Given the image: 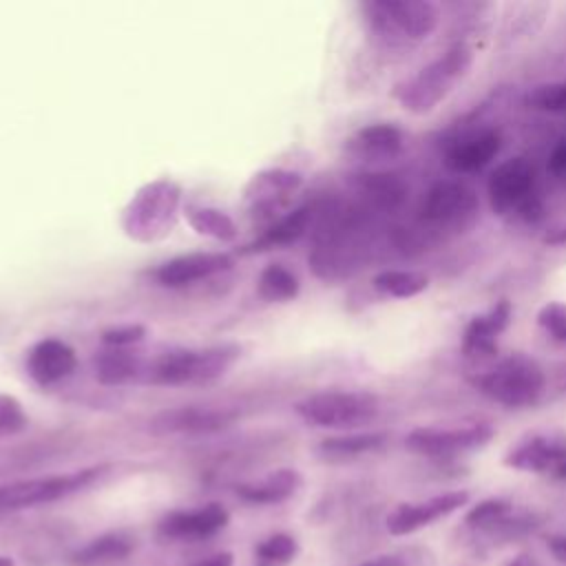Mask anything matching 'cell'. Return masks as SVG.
Returning a JSON list of instances; mask_svg holds the SVG:
<instances>
[{
  "label": "cell",
  "instance_id": "obj_1",
  "mask_svg": "<svg viewBox=\"0 0 566 566\" xmlns=\"http://www.w3.org/2000/svg\"><path fill=\"white\" fill-rule=\"evenodd\" d=\"M239 358L237 345H214L203 349H168L144 367L146 382L184 387L208 385L228 374Z\"/></svg>",
  "mask_w": 566,
  "mask_h": 566
},
{
  "label": "cell",
  "instance_id": "obj_2",
  "mask_svg": "<svg viewBox=\"0 0 566 566\" xmlns=\"http://www.w3.org/2000/svg\"><path fill=\"white\" fill-rule=\"evenodd\" d=\"M473 64V51L464 44L451 46L438 60L420 69V73L398 86L396 97L411 113L433 111L453 88V84L467 75Z\"/></svg>",
  "mask_w": 566,
  "mask_h": 566
},
{
  "label": "cell",
  "instance_id": "obj_3",
  "mask_svg": "<svg viewBox=\"0 0 566 566\" xmlns=\"http://www.w3.org/2000/svg\"><path fill=\"white\" fill-rule=\"evenodd\" d=\"M181 190L170 179H157L139 188L122 214L124 232L135 241H157L175 223Z\"/></svg>",
  "mask_w": 566,
  "mask_h": 566
},
{
  "label": "cell",
  "instance_id": "obj_4",
  "mask_svg": "<svg viewBox=\"0 0 566 566\" xmlns=\"http://www.w3.org/2000/svg\"><path fill=\"white\" fill-rule=\"evenodd\" d=\"M473 387L504 407H528L544 391V374L528 356L513 354L473 376Z\"/></svg>",
  "mask_w": 566,
  "mask_h": 566
},
{
  "label": "cell",
  "instance_id": "obj_5",
  "mask_svg": "<svg viewBox=\"0 0 566 566\" xmlns=\"http://www.w3.org/2000/svg\"><path fill=\"white\" fill-rule=\"evenodd\" d=\"M294 411L314 427L352 429L371 422L380 411V402L369 391L329 389L298 400Z\"/></svg>",
  "mask_w": 566,
  "mask_h": 566
},
{
  "label": "cell",
  "instance_id": "obj_6",
  "mask_svg": "<svg viewBox=\"0 0 566 566\" xmlns=\"http://www.w3.org/2000/svg\"><path fill=\"white\" fill-rule=\"evenodd\" d=\"M493 212L500 217H520L533 221L542 214V203L535 195V172L524 157L502 161L486 184Z\"/></svg>",
  "mask_w": 566,
  "mask_h": 566
},
{
  "label": "cell",
  "instance_id": "obj_7",
  "mask_svg": "<svg viewBox=\"0 0 566 566\" xmlns=\"http://www.w3.org/2000/svg\"><path fill=\"white\" fill-rule=\"evenodd\" d=\"M106 471L104 464L80 469L73 473H57V475H44V478H31L20 482H9L0 486V511H18L29 509L38 504H49L55 500H62L66 495H73L86 486H91L95 480L102 478Z\"/></svg>",
  "mask_w": 566,
  "mask_h": 566
},
{
  "label": "cell",
  "instance_id": "obj_8",
  "mask_svg": "<svg viewBox=\"0 0 566 566\" xmlns=\"http://www.w3.org/2000/svg\"><path fill=\"white\" fill-rule=\"evenodd\" d=\"M363 9L371 29L385 38L422 40L438 24V9L427 0H371Z\"/></svg>",
  "mask_w": 566,
  "mask_h": 566
},
{
  "label": "cell",
  "instance_id": "obj_9",
  "mask_svg": "<svg viewBox=\"0 0 566 566\" xmlns=\"http://www.w3.org/2000/svg\"><path fill=\"white\" fill-rule=\"evenodd\" d=\"M493 438V429L484 422L438 429V427H418L407 433L405 447L418 455L427 458H451L464 451L484 447Z\"/></svg>",
  "mask_w": 566,
  "mask_h": 566
},
{
  "label": "cell",
  "instance_id": "obj_10",
  "mask_svg": "<svg viewBox=\"0 0 566 566\" xmlns=\"http://www.w3.org/2000/svg\"><path fill=\"white\" fill-rule=\"evenodd\" d=\"M420 212L429 226L464 228L478 212V197L469 186L460 181H436L429 188Z\"/></svg>",
  "mask_w": 566,
  "mask_h": 566
},
{
  "label": "cell",
  "instance_id": "obj_11",
  "mask_svg": "<svg viewBox=\"0 0 566 566\" xmlns=\"http://www.w3.org/2000/svg\"><path fill=\"white\" fill-rule=\"evenodd\" d=\"M237 420V411L217 409L206 405H181L161 409L148 420V429L155 436H203L230 427Z\"/></svg>",
  "mask_w": 566,
  "mask_h": 566
},
{
  "label": "cell",
  "instance_id": "obj_12",
  "mask_svg": "<svg viewBox=\"0 0 566 566\" xmlns=\"http://www.w3.org/2000/svg\"><path fill=\"white\" fill-rule=\"evenodd\" d=\"M469 502V491H447L433 495L422 502H405L398 504L387 515V531L391 535H409L420 531L422 526L433 524L440 517L451 515L453 511L462 509Z\"/></svg>",
  "mask_w": 566,
  "mask_h": 566
},
{
  "label": "cell",
  "instance_id": "obj_13",
  "mask_svg": "<svg viewBox=\"0 0 566 566\" xmlns=\"http://www.w3.org/2000/svg\"><path fill=\"white\" fill-rule=\"evenodd\" d=\"M504 464L517 471L566 478V440L553 436H531L506 453Z\"/></svg>",
  "mask_w": 566,
  "mask_h": 566
},
{
  "label": "cell",
  "instance_id": "obj_14",
  "mask_svg": "<svg viewBox=\"0 0 566 566\" xmlns=\"http://www.w3.org/2000/svg\"><path fill=\"white\" fill-rule=\"evenodd\" d=\"M232 265V256L226 252H190L161 263L155 279L164 287H186L206 281Z\"/></svg>",
  "mask_w": 566,
  "mask_h": 566
},
{
  "label": "cell",
  "instance_id": "obj_15",
  "mask_svg": "<svg viewBox=\"0 0 566 566\" xmlns=\"http://www.w3.org/2000/svg\"><path fill=\"white\" fill-rule=\"evenodd\" d=\"M230 515L221 504H206L190 511H172L159 522V533L168 539H206L226 528Z\"/></svg>",
  "mask_w": 566,
  "mask_h": 566
},
{
  "label": "cell",
  "instance_id": "obj_16",
  "mask_svg": "<svg viewBox=\"0 0 566 566\" xmlns=\"http://www.w3.org/2000/svg\"><path fill=\"white\" fill-rule=\"evenodd\" d=\"M77 356L60 338H42L27 354V371L38 385H55L73 374Z\"/></svg>",
  "mask_w": 566,
  "mask_h": 566
},
{
  "label": "cell",
  "instance_id": "obj_17",
  "mask_svg": "<svg viewBox=\"0 0 566 566\" xmlns=\"http://www.w3.org/2000/svg\"><path fill=\"white\" fill-rule=\"evenodd\" d=\"M511 321V303L500 301L489 312L478 314L469 321L462 334V352L469 358L493 356L497 352V336L509 327Z\"/></svg>",
  "mask_w": 566,
  "mask_h": 566
},
{
  "label": "cell",
  "instance_id": "obj_18",
  "mask_svg": "<svg viewBox=\"0 0 566 566\" xmlns=\"http://www.w3.org/2000/svg\"><path fill=\"white\" fill-rule=\"evenodd\" d=\"M500 146H502L500 133L495 128H486L451 144L447 148L444 164L453 172H462V175L478 172L486 164H491V159L500 153Z\"/></svg>",
  "mask_w": 566,
  "mask_h": 566
},
{
  "label": "cell",
  "instance_id": "obj_19",
  "mask_svg": "<svg viewBox=\"0 0 566 566\" xmlns=\"http://www.w3.org/2000/svg\"><path fill=\"white\" fill-rule=\"evenodd\" d=\"M301 186V175L290 172V170H265L252 177L245 197L256 212L263 214H272L279 210V206H283L287 201V197Z\"/></svg>",
  "mask_w": 566,
  "mask_h": 566
},
{
  "label": "cell",
  "instance_id": "obj_20",
  "mask_svg": "<svg viewBox=\"0 0 566 566\" xmlns=\"http://www.w3.org/2000/svg\"><path fill=\"white\" fill-rule=\"evenodd\" d=\"M301 486V475L294 469H276L256 482L237 486L239 497L252 504H276L292 497Z\"/></svg>",
  "mask_w": 566,
  "mask_h": 566
},
{
  "label": "cell",
  "instance_id": "obj_21",
  "mask_svg": "<svg viewBox=\"0 0 566 566\" xmlns=\"http://www.w3.org/2000/svg\"><path fill=\"white\" fill-rule=\"evenodd\" d=\"M349 150L367 157V159H382L391 157L402 148V130L394 124H369L349 139Z\"/></svg>",
  "mask_w": 566,
  "mask_h": 566
},
{
  "label": "cell",
  "instance_id": "obj_22",
  "mask_svg": "<svg viewBox=\"0 0 566 566\" xmlns=\"http://www.w3.org/2000/svg\"><path fill=\"white\" fill-rule=\"evenodd\" d=\"M142 374V360L122 347H108L95 358V378L102 385H124Z\"/></svg>",
  "mask_w": 566,
  "mask_h": 566
},
{
  "label": "cell",
  "instance_id": "obj_23",
  "mask_svg": "<svg viewBox=\"0 0 566 566\" xmlns=\"http://www.w3.org/2000/svg\"><path fill=\"white\" fill-rule=\"evenodd\" d=\"M387 436L382 431H365V433H347L325 438L318 444V453L325 458H356L369 451H376L385 444Z\"/></svg>",
  "mask_w": 566,
  "mask_h": 566
},
{
  "label": "cell",
  "instance_id": "obj_24",
  "mask_svg": "<svg viewBox=\"0 0 566 566\" xmlns=\"http://www.w3.org/2000/svg\"><path fill=\"white\" fill-rule=\"evenodd\" d=\"M312 221V208L310 206H301L292 212H287L285 217H281L276 223H272L261 237L259 241H254V248H272V245H285L296 241L298 237L305 234V230L310 228Z\"/></svg>",
  "mask_w": 566,
  "mask_h": 566
},
{
  "label": "cell",
  "instance_id": "obj_25",
  "mask_svg": "<svg viewBox=\"0 0 566 566\" xmlns=\"http://www.w3.org/2000/svg\"><path fill=\"white\" fill-rule=\"evenodd\" d=\"M256 292L263 301L285 303L298 294V279L281 263H272L261 270L256 279Z\"/></svg>",
  "mask_w": 566,
  "mask_h": 566
},
{
  "label": "cell",
  "instance_id": "obj_26",
  "mask_svg": "<svg viewBox=\"0 0 566 566\" xmlns=\"http://www.w3.org/2000/svg\"><path fill=\"white\" fill-rule=\"evenodd\" d=\"M374 290L394 298H409L427 290L429 279L413 270H382L371 279Z\"/></svg>",
  "mask_w": 566,
  "mask_h": 566
},
{
  "label": "cell",
  "instance_id": "obj_27",
  "mask_svg": "<svg viewBox=\"0 0 566 566\" xmlns=\"http://www.w3.org/2000/svg\"><path fill=\"white\" fill-rule=\"evenodd\" d=\"M186 217H188V223L192 226V230L203 237H210L217 241H230L237 237V226L223 210L188 208Z\"/></svg>",
  "mask_w": 566,
  "mask_h": 566
},
{
  "label": "cell",
  "instance_id": "obj_28",
  "mask_svg": "<svg viewBox=\"0 0 566 566\" xmlns=\"http://www.w3.org/2000/svg\"><path fill=\"white\" fill-rule=\"evenodd\" d=\"M130 548H133V544L128 537H124L119 533H108V535L95 537L84 548H80L75 559L80 564H106V562L124 559L130 553Z\"/></svg>",
  "mask_w": 566,
  "mask_h": 566
},
{
  "label": "cell",
  "instance_id": "obj_29",
  "mask_svg": "<svg viewBox=\"0 0 566 566\" xmlns=\"http://www.w3.org/2000/svg\"><path fill=\"white\" fill-rule=\"evenodd\" d=\"M298 553V544L287 533H274L254 551L256 566H287Z\"/></svg>",
  "mask_w": 566,
  "mask_h": 566
},
{
  "label": "cell",
  "instance_id": "obj_30",
  "mask_svg": "<svg viewBox=\"0 0 566 566\" xmlns=\"http://www.w3.org/2000/svg\"><path fill=\"white\" fill-rule=\"evenodd\" d=\"M513 513V506L511 502L506 500H500V497H489V500H482L478 502L467 515H464V522L467 526L475 528V531H482V533H491L506 515Z\"/></svg>",
  "mask_w": 566,
  "mask_h": 566
},
{
  "label": "cell",
  "instance_id": "obj_31",
  "mask_svg": "<svg viewBox=\"0 0 566 566\" xmlns=\"http://www.w3.org/2000/svg\"><path fill=\"white\" fill-rule=\"evenodd\" d=\"M526 106L546 113H566V82H548L528 91Z\"/></svg>",
  "mask_w": 566,
  "mask_h": 566
},
{
  "label": "cell",
  "instance_id": "obj_32",
  "mask_svg": "<svg viewBox=\"0 0 566 566\" xmlns=\"http://www.w3.org/2000/svg\"><path fill=\"white\" fill-rule=\"evenodd\" d=\"M27 422L29 418L20 400L9 394H0V440L20 433L22 429H27Z\"/></svg>",
  "mask_w": 566,
  "mask_h": 566
},
{
  "label": "cell",
  "instance_id": "obj_33",
  "mask_svg": "<svg viewBox=\"0 0 566 566\" xmlns=\"http://www.w3.org/2000/svg\"><path fill=\"white\" fill-rule=\"evenodd\" d=\"M537 325L557 343L566 345V303L553 301L539 307Z\"/></svg>",
  "mask_w": 566,
  "mask_h": 566
},
{
  "label": "cell",
  "instance_id": "obj_34",
  "mask_svg": "<svg viewBox=\"0 0 566 566\" xmlns=\"http://www.w3.org/2000/svg\"><path fill=\"white\" fill-rule=\"evenodd\" d=\"M146 334V329L142 325H119V327H111L106 332H102V340L108 347H122L126 349L128 345L142 340Z\"/></svg>",
  "mask_w": 566,
  "mask_h": 566
},
{
  "label": "cell",
  "instance_id": "obj_35",
  "mask_svg": "<svg viewBox=\"0 0 566 566\" xmlns=\"http://www.w3.org/2000/svg\"><path fill=\"white\" fill-rule=\"evenodd\" d=\"M548 172L555 175L557 179H564V181H566V139H562V142L553 148V153H551V157H548Z\"/></svg>",
  "mask_w": 566,
  "mask_h": 566
},
{
  "label": "cell",
  "instance_id": "obj_36",
  "mask_svg": "<svg viewBox=\"0 0 566 566\" xmlns=\"http://www.w3.org/2000/svg\"><path fill=\"white\" fill-rule=\"evenodd\" d=\"M546 546H548V551H551V555H553L555 559H559V562L566 564V535H553V537H548Z\"/></svg>",
  "mask_w": 566,
  "mask_h": 566
},
{
  "label": "cell",
  "instance_id": "obj_37",
  "mask_svg": "<svg viewBox=\"0 0 566 566\" xmlns=\"http://www.w3.org/2000/svg\"><path fill=\"white\" fill-rule=\"evenodd\" d=\"M195 566H232V553H217L210 559H203Z\"/></svg>",
  "mask_w": 566,
  "mask_h": 566
},
{
  "label": "cell",
  "instance_id": "obj_38",
  "mask_svg": "<svg viewBox=\"0 0 566 566\" xmlns=\"http://www.w3.org/2000/svg\"><path fill=\"white\" fill-rule=\"evenodd\" d=\"M544 243H548V245H566V228H559V230L546 234Z\"/></svg>",
  "mask_w": 566,
  "mask_h": 566
},
{
  "label": "cell",
  "instance_id": "obj_39",
  "mask_svg": "<svg viewBox=\"0 0 566 566\" xmlns=\"http://www.w3.org/2000/svg\"><path fill=\"white\" fill-rule=\"evenodd\" d=\"M363 566H405L400 559L396 557H380V559H374V562H367Z\"/></svg>",
  "mask_w": 566,
  "mask_h": 566
},
{
  "label": "cell",
  "instance_id": "obj_40",
  "mask_svg": "<svg viewBox=\"0 0 566 566\" xmlns=\"http://www.w3.org/2000/svg\"><path fill=\"white\" fill-rule=\"evenodd\" d=\"M506 566H539L533 557H528V555H517L515 559H511Z\"/></svg>",
  "mask_w": 566,
  "mask_h": 566
},
{
  "label": "cell",
  "instance_id": "obj_41",
  "mask_svg": "<svg viewBox=\"0 0 566 566\" xmlns=\"http://www.w3.org/2000/svg\"><path fill=\"white\" fill-rule=\"evenodd\" d=\"M0 566H13V559H11V557L0 555Z\"/></svg>",
  "mask_w": 566,
  "mask_h": 566
}]
</instances>
